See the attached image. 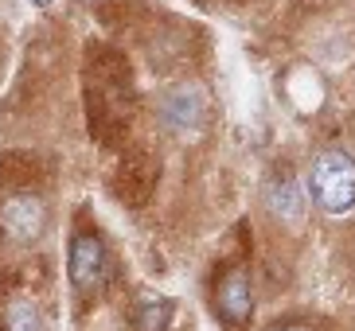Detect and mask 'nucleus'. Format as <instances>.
<instances>
[{
	"mask_svg": "<svg viewBox=\"0 0 355 331\" xmlns=\"http://www.w3.org/2000/svg\"><path fill=\"white\" fill-rule=\"evenodd\" d=\"M47 230V207L35 195H8L0 207V234L12 246H35Z\"/></svg>",
	"mask_w": 355,
	"mask_h": 331,
	"instance_id": "obj_2",
	"label": "nucleus"
},
{
	"mask_svg": "<svg viewBox=\"0 0 355 331\" xmlns=\"http://www.w3.org/2000/svg\"><path fill=\"white\" fill-rule=\"evenodd\" d=\"M266 207L285 222H297L304 215V187L297 184L293 172H273L270 187H266Z\"/></svg>",
	"mask_w": 355,
	"mask_h": 331,
	"instance_id": "obj_6",
	"label": "nucleus"
},
{
	"mask_svg": "<svg viewBox=\"0 0 355 331\" xmlns=\"http://www.w3.org/2000/svg\"><path fill=\"white\" fill-rule=\"evenodd\" d=\"M215 304H219L223 320L230 323V328H242V323L250 320L254 312V292H250V280H246V273H227V277L219 280V289H215Z\"/></svg>",
	"mask_w": 355,
	"mask_h": 331,
	"instance_id": "obj_5",
	"label": "nucleus"
},
{
	"mask_svg": "<svg viewBox=\"0 0 355 331\" xmlns=\"http://www.w3.org/2000/svg\"><path fill=\"white\" fill-rule=\"evenodd\" d=\"M207 117V98L203 86H172L160 93V121L172 133H191Z\"/></svg>",
	"mask_w": 355,
	"mask_h": 331,
	"instance_id": "obj_3",
	"label": "nucleus"
},
{
	"mask_svg": "<svg viewBox=\"0 0 355 331\" xmlns=\"http://www.w3.org/2000/svg\"><path fill=\"white\" fill-rule=\"evenodd\" d=\"M168 320H172V304L164 301H145L133 316V328L137 331H164Z\"/></svg>",
	"mask_w": 355,
	"mask_h": 331,
	"instance_id": "obj_8",
	"label": "nucleus"
},
{
	"mask_svg": "<svg viewBox=\"0 0 355 331\" xmlns=\"http://www.w3.org/2000/svg\"><path fill=\"white\" fill-rule=\"evenodd\" d=\"M67 269H71V285L78 292H94L105 280V246L94 234H78V238L71 242Z\"/></svg>",
	"mask_w": 355,
	"mask_h": 331,
	"instance_id": "obj_4",
	"label": "nucleus"
},
{
	"mask_svg": "<svg viewBox=\"0 0 355 331\" xmlns=\"http://www.w3.org/2000/svg\"><path fill=\"white\" fill-rule=\"evenodd\" d=\"M313 199L324 215H347L355 211V160L344 148H324L313 160Z\"/></svg>",
	"mask_w": 355,
	"mask_h": 331,
	"instance_id": "obj_1",
	"label": "nucleus"
},
{
	"mask_svg": "<svg viewBox=\"0 0 355 331\" xmlns=\"http://www.w3.org/2000/svg\"><path fill=\"white\" fill-rule=\"evenodd\" d=\"M35 4H51V0H35Z\"/></svg>",
	"mask_w": 355,
	"mask_h": 331,
	"instance_id": "obj_10",
	"label": "nucleus"
},
{
	"mask_svg": "<svg viewBox=\"0 0 355 331\" xmlns=\"http://www.w3.org/2000/svg\"><path fill=\"white\" fill-rule=\"evenodd\" d=\"M273 331H309V328H293V323H289V328H273Z\"/></svg>",
	"mask_w": 355,
	"mask_h": 331,
	"instance_id": "obj_9",
	"label": "nucleus"
},
{
	"mask_svg": "<svg viewBox=\"0 0 355 331\" xmlns=\"http://www.w3.org/2000/svg\"><path fill=\"white\" fill-rule=\"evenodd\" d=\"M0 331H43L40 308H35L32 301H24V296L8 301L0 308Z\"/></svg>",
	"mask_w": 355,
	"mask_h": 331,
	"instance_id": "obj_7",
	"label": "nucleus"
}]
</instances>
